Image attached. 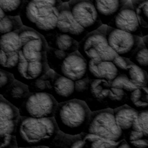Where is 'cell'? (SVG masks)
Masks as SVG:
<instances>
[{"label": "cell", "mask_w": 148, "mask_h": 148, "mask_svg": "<svg viewBox=\"0 0 148 148\" xmlns=\"http://www.w3.org/2000/svg\"><path fill=\"white\" fill-rule=\"evenodd\" d=\"M58 132L54 117L37 119L20 116L15 136L18 147H22L43 146V143L53 140Z\"/></svg>", "instance_id": "obj_1"}, {"label": "cell", "mask_w": 148, "mask_h": 148, "mask_svg": "<svg viewBox=\"0 0 148 148\" xmlns=\"http://www.w3.org/2000/svg\"><path fill=\"white\" fill-rule=\"evenodd\" d=\"M91 114L84 101L74 98L59 102L53 117L60 132L75 136L84 132Z\"/></svg>", "instance_id": "obj_2"}, {"label": "cell", "mask_w": 148, "mask_h": 148, "mask_svg": "<svg viewBox=\"0 0 148 148\" xmlns=\"http://www.w3.org/2000/svg\"><path fill=\"white\" fill-rule=\"evenodd\" d=\"M19 16L24 26L31 28L45 35L56 31L58 8L38 6L25 1Z\"/></svg>", "instance_id": "obj_3"}, {"label": "cell", "mask_w": 148, "mask_h": 148, "mask_svg": "<svg viewBox=\"0 0 148 148\" xmlns=\"http://www.w3.org/2000/svg\"><path fill=\"white\" fill-rule=\"evenodd\" d=\"M77 51L87 61L96 60L112 62L118 56L108 44L103 25L97 30L89 32L79 43Z\"/></svg>", "instance_id": "obj_4"}, {"label": "cell", "mask_w": 148, "mask_h": 148, "mask_svg": "<svg viewBox=\"0 0 148 148\" xmlns=\"http://www.w3.org/2000/svg\"><path fill=\"white\" fill-rule=\"evenodd\" d=\"M58 101L46 91L30 92L19 108L21 116L42 119L53 117Z\"/></svg>", "instance_id": "obj_5"}, {"label": "cell", "mask_w": 148, "mask_h": 148, "mask_svg": "<svg viewBox=\"0 0 148 148\" xmlns=\"http://www.w3.org/2000/svg\"><path fill=\"white\" fill-rule=\"evenodd\" d=\"M86 128L87 134L113 142L119 140L123 133L116 121L113 112L110 109L91 113Z\"/></svg>", "instance_id": "obj_6"}, {"label": "cell", "mask_w": 148, "mask_h": 148, "mask_svg": "<svg viewBox=\"0 0 148 148\" xmlns=\"http://www.w3.org/2000/svg\"><path fill=\"white\" fill-rule=\"evenodd\" d=\"M20 51L24 58L29 61H47V42L43 35L35 29L23 26L18 30Z\"/></svg>", "instance_id": "obj_7"}, {"label": "cell", "mask_w": 148, "mask_h": 148, "mask_svg": "<svg viewBox=\"0 0 148 148\" xmlns=\"http://www.w3.org/2000/svg\"><path fill=\"white\" fill-rule=\"evenodd\" d=\"M103 32L110 47L120 56L130 58L142 38L125 31L103 24Z\"/></svg>", "instance_id": "obj_8"}, {"label": "cell", "mask_w": 148, "mask_h": 148, "mask_svg": "<svg viewBox=\"0 0 148 148\" xmlns=\"http://www.w3.org/2000/svg\"><path fill=\"white\" fill-rule=\"evenodd\" d=\"M68 5L75 20L88 33L97 30L103 25L90 0H71Z\"/></svg>", "instance_id": "obj_9"}, {"label": "cell", "mask_w": 148, "mask_h": 148, "mask_svg": "<svg viewBox=\"0 0 148 148\" xmlns=\"http://www.w3.org/2000/svg\"><path fill=\"white\" fill-rule=\"evenodd\" d=\"M49 67L58 74L74 82L87 76V61L78 51L67 54Z\"/></svg>", "instance_id": "obj_10"}, {"label": "cell", "mask_w": 148, "mask_h": 148, "mask_svg": "<svg viewBox=\"0 0 148 148\" xmlns=\"http://www.w3.org/2000/svg\"><path fill=\"white\" fill-rule=\"evenodd\" d=\"M56 31L71 36L79 43L88 34L73 18L68 3L58 8V16Z\"/></svg>", "instance_id": "obj_11"}, {"label": "cell", "mask_w": 148, "mask_h": 148, "mask_svg": "<svg viewBox=\"0 0 148 148\" xmlns=\"http://www.w3.org/2000/svg\"><path fill=\"white\" fill-rule=\"evenodd\" d=\"M50 67L47 61H29L18 53V63L13 73L16 79L28 86L45 75Z\"/></svg>", "instance_id": "obj_12"}, {"label": "cell", "mask_w": 148, "mask_h": 148, "mask_svg": "<svg viewBox=\"0 0 148 148\" xmlns=\"http://www.w3.org/2000/svg\"><path fill=\"white\" fill-rule=\"evenodd\" d=\"M108 26L143 38L139 21L130 0L121 9Z\"/></svg>", "instance_id": "obj_13"}, {"label": "cell", "mask_w": 148, "mask_h": 148, "mask_svg": "<svg viewBox=\"0 0 148 148\" xmlns=\"http://www.w3.org/2000/svg\"><path fill=\"white\" fill-rule=\"evenodd\" d=\"M87 61V76L90 79H104L109 83L120 73L111 61L91 60Z\"/></svg>", "instance_id": "obj_14"}, {"label": "cell", "mask_w": 148, "mask_h": 148, "mask_svg": "<svg viewBox=\"0 0 148 148\" xmlns=\"http://www.w3.org/2000/svg\"><path fill=\"white\" fill-rule=\"evenodd\" d=\"M94 6L102 23L108 25L130 0H90Z\"/></svg>", "instance_id": "obj_15"}, {"label": "cell", "mask_w": 148, "mask_h": 148, "mask_svg": "<svg viewBox=\"0 0 148 148\" xmlns=\"http://www.w3.org/2000/svg\"><path fill=\"white\" fill-rule=\"evenodd\" d=\"M43 36L49 47L64 51L68 54L77 51L79 42L68 35L55 31Z\"/></svg>", "instance_id": "obj_16"}, {"label": "cell", "mask_w": 148, "mask_h": 148, "mask_svg": "<svg viewBox=\"0 0 148 148\" xmlns=\"http://www.w3.org/2000/svg\"><path fill=\"white\" fill-rule=\"evenodd\" d=\"M113 113L118 126L124 131L131 128L139 112L130 106H122L114 109Z\"/></svg>", "instance_id": "obj_17"}, {"label": "cell", "mask_w": 148, "mask_h": 148, "mask_svg": "<svg viewBox=\"0 0 148 148\" xmlns=\"http://www.w3.org/2000/svg\"><path fill=\"white\" fill-rule=\"evenodd\" d=\"M29 94L30 91L28 85L15 79L2 95L10 102L12 101L13 102H21L23 103Z\"/></svg>", "instance_id": "obj_18"}, {"label": "cell", "mask_w": 148, "mask_h": 148, "mask_svg": "<svg viewBox=\"0 0 148 148\" xmlns=\"http://www.w3.org/2000/svg\"><path fill=\"white\" fill-rule=\"evenodd\" d=\"M51 90L56 96L68 98L75 92L74 81L56 72Z\"/></svg>", "instance_id": "obj_19"}, {"label": "cell", "mask_w": 148, "mask_h": 148, "mask_svg": "<svg viewBox=\"0 0 148 148\" xmlns=\"http://www.w3.org/2000/svg\"><path fill=\"white\" fill-rule=\"evenodd\" d=\"M143 37L148 35V0H130Z\"/></svg>", "instance_id": "obj_20"}, {"label": "cell", "mask_w": 148, "mask_h": 148, "mask_svg": "<svg viewBox=\"0 0 148 148\" xmlns=\"http://www.w3.org/2000/svg\"><path fill=\"white\" fill-rule=\"evenodd\" d=\"M124 75L130 82L138 87H146L148 83L147 72L133 62H131L127 68Z\"/></svg>", "instance_id": "obj_21"}, {"label": "cell", "mask_w": 148, "mask_h": 148, "mask_svg": "<svg viewBox=\"0 0 148 148\" xmlns=\"http://www.w3.org/2000/svg\"><path fill=\"white\" fill-rule=\"evenodd\" d=\"M23 24L20 16L8 15L0 7V36L10 32L18 31Z\"/></svg>", "instance_id": "obj_22"}, {"label": "cell", "mask_w": 148, "mask_h": 148, "mask_svg": "<svg viewBox=\"0 0 148 148\" xmlns=\"http://www.w3.org/2000/svg\"><path fill=\"white\" fill-rule=\"evenodd\" d=\"M0 51L5 53H18L20 51L18 30L0 36Z\"/></svg>", "instance_id": "obj_23"}, {"label": "cell", "mask_w": 148, "mask_h": 148, "mask_svg": "<svg viewBox=\"0 0 148 148\" xmlns=\"http://www.w3.org/2000/svg\"><path fill=\"white\" fill-rule=\"evenodd\" d=\"M110 83L104 79H90L88 90L90 93L95 99H104L108 97Z\"/></svg>", "instance_id": "obj_24"}, {"label": "cell", "mask_w": 148, "mask_h": 148, "mask_svg": "<svg viewBox=\"0 0 148 148\" xmlns=\"http://www.w3.org/2000/svg\"><path fill=\"white\" fill-rule=\"evenodd\" d=\"M20 116L19 109L4 98L0 102V120L17 121Z\"/></svg>", "instance_id": "obj_25"}, {"label": "cell", "mask_w": 148, "mask_h": 148, "mask_svg": "<svg viewBox=\"0 0 148 148\" xmlns=\"http://www.w3.org/2000/svg\"><path fill=\"white\" fill-rule=\"evenodd\" d=\"M18 63V53L0 51V69L13 74Z\"/></svg>", "instance_id": "obj_26"}, {"label": "cell", "mask_w": 148, "mask_h": 148, "mask_svg": "<svg viewBox=\"0 0 148 148\" xmlns=\"http://www.w3.org/2000/svg\"><path fill=\"white\" fill-rule=\"evenodd\" d=\"M130 100L131 103L138 108H144L148 106L147 87H138L130 92Z\"/></svg>", "instance_id": "obj_27"}, {"label": "cell", "mask_w": 148, "mask_h": 148, "mask_svg": "<svg viewBox=\"0 0 148 148\" xmlns=\"http://www.w3.org/2000/svg\"><path fill=\"white\" fill-rule=\"evenodd\" d=\"M55 73L53 69H50L45 75L29 84L28 86H32L39 91L52 90Z\"/></svg>", "instance_id": "obj_28"}, {"label": "cell", "mask_w": 148, "mask_h": 148, "mask_svg": "<svg viewBox=\"0 0 148 148\" xmlns=\"http://www.w3.org/2000/svg\"><path fill=\"white\" fill-rule=\"evenodd\" d=\"M129 59L132 62L145 70L148 68V50L143 41L140 42L137 49Z\"/></svg>", "instance_id": "obj_29"}, {"label": "cell", "mask_w": 148, "mask_h": 148, "mask_svg": "<svg viewBox=\"0 0 148 148\" xmlns=\"http://www.w3.org/2000/svg\"><path fill=\"white\" fill-rule=\"evenodd\" d=\"M25 0H0V7L9 16H19Z\"/></svg>", "instance_id": "obj_30"}, {"label": "cell", "mask_w": 148, "mask_h": 148, "mask_svg": "<svg viewBox=\"0 0 148 148\" xmlns=\"http://www.w3.org/2000/svg\"><path fill=\"white\" fill-rule=\"evenodd\" d=\"M110 86L111 87L122 89L125 92H130L138 88L130 82L125 75L121 73L110 83Z\"/></svg>", "instance_id": "obj_31"}, {"label": "cell", "mask_w": 148, "mask_h": 148, "mask_svg": "<svg viewBox=\"0 0 148 148\" xmlns=\"http://www.w3.org/2000/svg\"><path fill=\"white\" fill-rule=\"evenodd\" d=\"M15 79L12 73L0 69V91L2 94Z\"/></svg>", "instance_id": "obj_32"}, {"label": "cell", "mask_w": 148, "mask_h": 148, "mask_svg": "<svg viewBox=\"0 0 148 148\" xmlns=\"http://www.w3.org/2000/svg\"><path fill=\"white\" fill-rule=\"evenodd\" d=\"M90 136H87L84 138L86 142V148H107L106 142L97 136L89 134Z\"/></svg>", "instance_id": "obj_33"}, {"label": "cell", "mask_w": 148, "mask_h": 148, "mask_svg": "<svg viewBox=\"0 0 148 148\" xmlns=\"http://www.w3.org/2000/svg\"><path fill=\"white\" fill-rule=\"evenodd\" d=\"M17 121L0 120V135H15Z\"/></svg>", "instance_id": "obj_34"}, {"label": "cell", "mask_w": 148, "mask_h": 148, "mask_svg": "<svg viewBox=\"0 0 148 148\" xmlns=\"http://www.w3.org/2000/svg\"><path fill=\"white\" fill-rule=\"evenodd\" d=\"M0 148H18L15 135H0Z\"/></svg>", "instance_id": "obj_35"}, {"label": "cell", "mask_w": 148, "mask_h": 148, "mask_svg": "<svg viewBox=\"0 0 148 148\" xmlns=\"http://www.w3.org/2000/svg\"><path fill=\"white\" fill-rule=\"evenodd\" d=\"M38 6L47 8H56L61 6L63 3L60 0H25Z\"/></svg>", "instance_id": "obj_36"}, {"label": "cell", "mask_w": 148, "mask_h": 148, "mask_svg": "<svg viewBox=\"0 0 148 148\" xmlns=\"http://www.w3.org/2000/svg\"><path fill=\"white\" fill-rule=\"evenodd\" d=\"M138 121L144 136H148V110H144L139 112Z\"/></svg>", "instance_id": "obj_37"}, {"label": "cell", "mask_w": 148, "mask_h": 148, "mask_svg": "<svg viewBox=\"0 0 148 148\" xmlns=\"http://www.w3.org/2000/svg\"><path fill=\"white\" fill-rule=\"evenodd\" d=\"M112 62L117 68L119 72H124L123 74L124 75L127 68H128L131 61L130 60L129 58L120 56H117L112 61Z\"/></svg>", "instance_id": "obj_38"}, {"label": "cell", "mask_w": 148, "mask_h": 148, "mask_svg": "<svg viewBox=\"0 0 148 148\" xmlns=\"http://www.w3.org/2000/svg\"><path fill=\"white\" fill-rule=\"evenodd\" d=\"M125 96V91L122 89L111 87L110 88L108 98L113 102H121Z\"/></svg>", "instance_id": "obj_39"}, {"label": "cell", "mask_w": 148, "mask_h": 148, "mask_svg": "<svg viewBox=\"0 0 148 148\" xmlns=\"http://www.w3.org/2000/svg\"><path fill=\"white\" fill-rule=\"evenodd\" d=\"M90 79L86 76L83 79L77 80L74 82L75 92H84L88 90Z\"/></svg>", "instance_id": "obj_40"}, {"label": "cell", "mask_w": 148, "mask_h": 148, "mask_svg": "<svg viewBox=\"0 0 148 148\" xmlns=\"http://www.w3.org/2000/svg\"><path fill=\"white\" fill-rule=\"evenodd\" d=\"M68 148H86V142L84 138H82L81 134L76 136L75 140H73Z\"/></svg>", "instance_id": "obj_41"}, {"label": "cell", "mask_w": 148, "mask_h": 148, "mask_svg": "<svg viewBox=\"0 0 148 148\" xmlns=\"http://www.w3.org/2000/svg\"><path fill=\"white\" fill-rule=\"evenodd\" d=\"M130 145L133 148H147L148 142L145 139H138L130 142Z\"/></svg>", "instance_id": "obj_42"}, {"label": "cell", "mask_w": 148, "mask_h": 148, "mask_svg": "<svg viewBox=\"0 0 148 148\" xmlns=\"http://www.w3.org/2000/svg\"><path fill=\"white\" fill-rule=\"evenodd\" d=\"M144 136L142 132H137L131 130L128 135V139L130 142L142 139Z\"/></svg>", "instance_id": "obj_43"}, {"label": "cell", "mask_w": 148, "mask_h": 148, "mask_svg": "<svg viewBox=\"0 0 148 148\" xmlns=\"http://www.w3.org/2000/svg\"><path fill=\"white\" fill-rule=\"evenodd\" d=\"M132 130H134L135 131H137V132H142L141 128L140 127V125H139L138 123V118L136 119L132 125V127L131 128Z\"/></svg>", "instance_id": "obj_44"}, {"label": "cell", "mask_w": 148, "mask_h": 148, "mask_svg": "<svg viewBox=\"0 0 148 148\" xmlns=\"http://www.w3.org/2000/svg\"><path fill=\"white\" fill-rule=\"evenodd\" d=\"M117 148H131V147L128 143L124 141L122 142L120 144H119Z\"/></svg>", "instance_id": "obj_45"}, {"label": "cell", "mask_w": 148, "mask_h": 148, "mask_svg": "<svg viewBox=\"0 0 148 148\" xmlns=\"http://www.w3.org/2000/svg\"><path fill=\"white\" fill-rule=\"evenodd\" d=\"M142 41L143 42L144 45H145L146 47L148 50V35L145 36L142 38Z\"/></svg>", "instance_id": "obj_46"}, {"label": "cell", "mask_w": 148, "mask_h": 148, "mask_svg": "<svg viewBox=\"0 0 148 148\" xmlns=\"http://www.w3.org/2000/svg\"><path fill=\"white\" fill-rule=\"evenodd\" d=\"M18 148H49L46 146H27V147H22Z\"/></svg>", "instance_id": "obj_47"}, {"label": "cell", "mask_w": 148, "mask_h": 148, "mask_svg": "<svg viewBox=\"0 0 148 148\" xmlns=\"http://www.w3.org/2000/svg\"><path fill=\"white\" fill-rule=\"evenodd\" d=\"M62 3H68V2H69L71 0H60Z\"/></svg>", "instance_id": "obj_48"}, {"label": "cell", "mask_w": 148, "mask_h": 148, "mask_svg": "<svg viewBox=\"0 0 148 148\" xmlns=\"http://www.w3.org/2000/svg\"><path fill=\"white\" fill-rule=\"evenodd\" d=\"M4 98L3 96L2 95V94H0V102H1V101Z\"/></svg>", "instance_id": "obj_49"}, {"label": "cell", "mask_w": 148, "mask_h": 148, "mask_svg": "<svg viewBox=\"0 0 148 148\" xmlns=\"http://www.w3.org/2000/svg\"><path fill=\"white\" fill-rule=\"evenodd\" d=\"M147 88H148V83H147Z\"/></svg>", "instance_id": "obj_50"}, {"label": "cell", "mask_w": 148, "mask_h": 148, "mask_svg": "<svg viewBox=\"0 0 148 148\" xmlns=\"http://www.w3.org/2000/svg\"><path fill=\"white\" fill-rule=\"evenodd\" d=\"M147 148H148V147H147Z\"/></svg>", "instance_id": "obj_51"}]
</instances>
